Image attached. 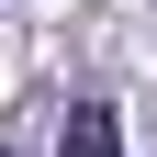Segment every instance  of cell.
I'll use <instances>...</instances> for the list:
<instances>
[{"instance_id":"1","label":"cell","mask_w":157,"mask_h":157,"mask_svg":"<svg viewBox=\"0 0 157 157\" xmlns=\"http://www.w3.org/2000/svg\"><path fill=\"white\" fill-rule=\"evenodd\" d=\"M56 157H124V124H112V101H67V135H56Z\"/></svg>"},{"instance_id":"2","label":"cell","mask_w":157,"mask_h":157,"mask_svg":"<svg viewBox=\"0 0 157 157\" xmlns=\"http://www.w3.org/2000/svg\"><path fill=\"white\" fill-rule=\"evenodd\" d=\"M0 157H11V146H0Z\"/></svg>"}]
</instances>
